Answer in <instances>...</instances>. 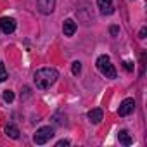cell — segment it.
Masks as SVG:
<instances>
[{
	"instance_id": "cell-1",
	"label": "cell",
	"mask_w": 147,
	"mask_h": 147,
	"mask_svg": "<svg viewBox=\"0 0 147 147\" xmlns=\"http://www.w3.org/2000/svg\"><path fill=\"white\" fill-rule=\"evenodd\" d=\"M57 78H59V73L54 67H42L33 75V82H35L36 88H40V90L50 88L57 82Z\"/></svg>"
},
{
	"instance_id": "cell-2",
	"label": "cell",
	"mask_w": 147,
	"mask_h": 147,
	"mask_svg": "<svg viewBox=\"0 0 147 147\" xmlns=\"http://www.w3.org/2000/svg\"><path fill=\"white\" fill-rule=\"evenodd\" d=\"M95 66H97L99 73H100L102 76H106V78H111V80H114V78L118 76V73H116V69H114V66H113V62H111L109 55H106V54L97 57V61H95Z\"/></svg>"
},
{
	"instance_id": "cell-3",
	"label": "cell",
	"mask_w": 147,
	"mask_h": 147,
	"mask_svg": "<svg viewBox=\"0 0 147 147\" xmlns=\"http://www.w3.org/2000/svg\"><path fill=\"white\" fill-rule=\"evenodd\" d=\"M52 137H54V128H52V126H42V128H38L36 133L33 135V142H35L36 145H43V144H47Z\"/></svg>"
},
{
	"instance_id": "cell-4",
	"label": "cell",
	"mask_w": 147,
	"mask_h": 147,
	"mask_svg": "<svg viewBox=\"0 0 147 147\" xmlns=\"http://www.w3.org/2000/svg\"><path fill=\"white\" fill-rule=\"evenodd\" d=\"M14 30H16V19L14 18H9V16L0 18V31L4 35H11V33H14Z\"/></svg>"
},
{
	"instance_id": "cell-5",
	"label": "cell",
	"mask_w": 147,
	"mask_h": 147,
	"mask_svg": "<svg viewBox=\"0 0 147 147\" xmlns=\"http://www.w3.org/2000/svg\"><path fill=\"white\" fill-rule=\"evenodd\" d=\"M38 12L43 16H50L55 9V0H36Z\"/></svg>"
},
{
	"instance_id": "cell-6",
	"label": "cell",
	"mask_w": 147,
	"mask_h": 147,
	"mask_svg": "<svg viewBox=\"0 0 147 147\" xmlns=\"http://www.w3.org/2000/svg\"><path fill=\"white\" fill-rule=\"evenodd\" d=\"M133 111H135V100H133L131 97H128V99H125V100L119 104L118 114H119V116H128V114H131Z\"/></svg>"
},
{
	"instance_id": "cell-7",
	"label": "cell",
	"mask_w": 147,
	"mask_h": 147,
	"mask_svg": "<svg viewBox=\"0 0 147 147\" xmlns=\"http://www.w3.org/2000/svg\"><path fill=\"white\" fill-rule=\"evenodd\" d=\"M97 7L102 16H111L114 12V4L113 0H97Z\"/></svg>"
},
{
	"instance_id": "cell-8",
	"label": "cell",
	"mask_w": 147,
	"mask_h": 147,
	"mask_svg": "<svg viewBox=\"0 0 147 147\" xmlns=\"http://www.w3.org/2000/svg\"><path fill=\"white\" fill-rule=\"evenodd\" d=\"M76 23L73 21V19H66L64 23H62V33H64V36H73L76 33Z\"/></svg>"
},
{
	"instance_id": "cell-9",
	"label": "cell",
	"mask_w": 147,
	"mask_h": 147,
	"mask_svg": "<svg viewBox=\"0 0 147 147\" xmlns=\"http://www.w3.org/2000/svg\"><path fill=\"white\" fill-rule=\"evenodd\" d=\"M88 119H90V123H94V125H97V123H100L102 121V118H104V111L102 109H99V107H95V109H92V111H88Z\"/></svg>"
},
{
	"instance_id": "cell-10",
	"label": "cell",
	"mask_w": 147,
	"mask_h": 147,
	"mask_svg": "<svg viewBox=\"0 0 147 147\" xmlns=\"http://www.w3.org/2000/svg\"><path fill=\"white\" fill-rule=\"evenodd\" d=\"M118 140H119V144H123V145H131V144H133V137L128 133V130H119Z\"/></svg>"
},
{
	"instance_id": "cell-11",
	"label": "cell",
	"mask_w": 147,
	"mask_h": 147,
	"mask_svg": "<svg viewBox=\"0 0 147 147\" xmlns=\"http://www.w3.org/2000/svg\"><path fill=\"white\" fill-rule=\"evenodd\" d=\"M19 128L18 126H14V125H7L5 126V135L9 137V138H14V140H18L19 138Z\"/></svg>"
},
{
	"instance_id": "cell-12",
	"label": "cell",
	"mask_w": 147,
	"mask_h": 147,
	"mask_svg": "<svg viewBox=\"0 0 147 147\" xmlns=\"http://www.w3.org/2000/svg\"><path fill=\"white\" fill-rule=\"evenodd\" d=\"M71 73H73L75 76H78L80 73H82V62H80V61H75V62L71 64Z\"/></svg>"
},
{
	"instance_id": "cell-13",
	"label": "cell",
	"mask_w": 147,
	"mask_h": 147,
	"mask_svg": "<svg viewBox=\"0 0 147 147\" xmlns=\"http://www.w3.org/2000/svg\"><path fill=\"white\" fill-rule=\"evenodd\" d=\"M7 78H9V73H7L5 66L2 64V61H0V83H2V82H5Z\"/></svg>"
},
{
	"instance_id": "cell-14",
	"label": "cell",
	"mask_w": 147,
	"mask_h": 147,
	"mask_svg": "<svg viewBox=\"0 0 147 147\" xmlns=\"http://www.w3.org/2000/svg\"><path fill=\"white\" fill-rule=\"evenodd\" d=\"M4 100L5 102H12L14 100V92L12 90H5L4 92Z\"/></svg>"
},
{
	"instance_id": "cell-15",
	"label": "cell",
	"mask_w": 147,
	"mask_h": 147,
	"mask_svg": "<svg viewBox=\"0 0 147 147\" xmlns=\"http://www.w3.org/2000/svg\"><path fill=\"white\" fill-rule=\"evenodd\" d=\"M109 33H111V36H118V35H119V26H118V24H113V26L109 28Z\"/></svg>"
},
{
	"instance_id": "cell-16",
	"label": "cell",
	"mask_w": 147,
	"mask_h": 147,
	"mask_svg": "<svg viewBox=\"0 0 147 147\" xmlns=\"http://www.w3.org/2000/svg\"><path fill=\"white\" fill-rule=\"evenodd\" d=\"M123 67L131 73V71H133V62H131V61H123Z\"/></svg>"
},
{
	"instance_id": "cell-17",
	"label": "cell",
	"mask_w": 147,
	"mask_h": 147,
	"mask_svg": "<svg viewBox=\"0 0 147 147\" xmlns=\"http://www.w3.org/2000/svg\"><path fill=\"white\" fill-rule=\"evenodd\" d=\"M66 145H69V140H59L55 144V147H66Z\"/></svg>"
},
{
	"instance_id": "cell-18",
	"label": "cell",
	"mask_w": 147,
	"mask_h": 147,
	"mask_svg": "<svg viewBox=\"0 0 147 147\" xmlns=\"http://www.w3.org/2000/svg\"><path fill=\"white\" fill-rule=\"evenodd\" d=\"M145 33H147V28H142V30H140V33H138V38H142V40H144V38H145Z\"/></svg>"
}]
</instances>
